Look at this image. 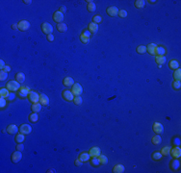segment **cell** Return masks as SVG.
<instances>
[{
	"mask_svg": "<svg viewBox=\"0 0 181 173\" xmlns=\"http://www.w3.org/2000/svg\"><path fill=\"white\" fill-rule=\"evenodd\" d=\"M7 89L13 92L19 91V89H20V83H18V81H10V82H8V84H7Z\"/></svg>",
	"mask_w": 181,
	"mask_h": 173,
	"instance_id": "1",
	"label": "cell"
},
{
	"mask_svg": "<svg viewBox=\"0 0 181 173\" xmlns=\"http://www.w3.org/2000/svg\"><path fill=\"white\" fill-rule=\"evenodd\" d=\"M41 30H42V32H43L44 34L50 35L53 32V27L51 24H49V23H47V22H44L41 24Z\"/></svg>",
	"mask_w": 181,
	"mask_h": 173,
	"instance_id": "2",
	"label": "cell"
},
{
	"mask_svg": "<svg viewBox=\"0 0 181 173\" xmlns=\"http://www.w3.org/2000/svg\"><path fill=\"white\" fill-rule=\"evenodd\" d=\"M71 92L73 94H75L76 96H78V95H80L83 92V88H82L79 83H75L73 85V86H72V89H71Z\"/></svg>",
	"mask_w": 181,
	"mask_h": 173,
	"instance_id": "3",
	"label": "cell"
},
{
	"mask_svg": "<svg viewBox=\"0 0 181 173\" xmlns=\"http://www.w3.org/2000/svg\"><path fill=\"white\" fill-rule=\"evenodd\" d=\"M30 92H31V91H30L29 86H21V88L19 89L18 95H19V97L25 98V97H27V96L29 95Z\"/></svg>",
	"mask_w": 181,
	"mask_h": 173,
	"instance_id": "4",
	"label": "cell"
},
{
	"mask_svg": "<svg viewBox=\"0 0 181 173\" xmlns=\"http://www.w3.org/2000/svg\"><path fill=\"white\" fill-rule=\"evenodd\" d=\"M19 131L23 135H28V134L32 132V127L29 124H22L19 128Z\"/></svg>",
	"mask_w": 181,
	"mask_h": 173,
	"instance_id": "5",
	"label": "cell"
},
{
	"mask_svg": "<svg viewBox=\"0 0 181 173\" xmlns=\"http://www.w3.org/2000/svg\"><path fill=\"white\" fill-rule=\"evenodd\" d=\"M28 96H29V100L33 104L40 102V95H39L36 92H30Z\"/></svg>",
	"mask_w": 181,
	"mask_h": 173,
	"instance_id": "6",
	"label": "cell"
},
{
	"mask_svg": "<svg viewBox=\"0 0 181 173\" xmlns=\"http://www.w3.org/2000/svg\"><path fill=\"white\" fill-rule=\"evenodd\" d=\"M18 29L20 30V31H26V30H28L30 27V23L29 21H27V20H20L19 22H18Z\"/></svg>",
	"mask_w": 181,
	"mask_h": 173,
	"instance_id": "7",
	"label": "cell"
},
{
	"mask_svg": "<svg viewBox=\"0 0 181 173\" xmlns=\"http://www.w3.org/2000/svg\"><path fill=\"white\" fill-rule=\"evenodd\" d=\"M22 159V154H21V151H16L14 152L12 155V161L14 163H17L18 161Z\"/></svg>",
	"mask_w": 181,
	"mask_h": 173,
	"instance_id": "8",
	"label": "cell"
},
{
	"mask_svg": "<svg viewBox=\"0 0 181 173\" xmlns=\"http://www.w3.org/2000/svg\"><path fill=\"white\" fill-rule=\"evenodd\" d=\"M63 97H64L67 101H73V99H74V94L71 92V91L66 90V91L63 92Z\"/></svg>",
	"mask_w": 181,
	"mask_h": 173,
	"instance_id": "9",
	"label": "cell"
},
{
	"mask_svg": "<svg viewBox=\"0 0 181 173\" xmlns=\"http://www.w3.org/2000/svg\"><path fill=\"white\" fill-rule=\"evenodd\" d=\"M53 19L58 23H62V21L64 20V14L61 13L60 11H57L54 13L53 15Z\"/></svg>",
	"mask_w": 181,
	"mask_h": 173,
	"instance_id": "10",
	"label": "cell"
},
{
	"mask_svg": "<svg viewBox=\"0 0 181 173\" xmlns=\"http://www.w3.org/2000/svg\"><path fill=\"white\" fill-rule=\"evenodd\" d=\"M170 153H171V155L173 158L175 159H177V158H180L181 156V149L179 146H175L174 148H172V149H170Z\"/></svg>",
	"mask_w": 181,
	"mask_h": 173,
	"instance_id": "11",
	"label": "cell"
},
{
	"mask_svg": "<svg viewBox=\"0 0 181 173\" xmlns=\"http://www.w3.org/2000/svg\"><path fill=\"white\" fill-rule=\"evenodd\" d=\"M153 131L156 133V134H161V133H163L164 131V127L163 125L161 124V123H159V122H155L154 124H153Z\"/></svg>",
	"mask_w": 181,
	"mask_h": 173,
	"instance_id": "12",
	"label": "cell"
},
{
	"mask_svg": "<svg viewBox=\"0 0 181 173\" xmlns=\"http://www.w3.org/2000/svg\"><path fill=\"white\" fill-rule=\"evenodd\" d=\"M107 13H108V15L111 16V17H116L117 14H118V9H117V7L112 6V7H109V8L107 9Z\"/></svg>",
	"mask_w": 181,
	"mask_h": 173,
	"instance_id": "13",
	"label": "cell"
},
{
	"mask_svg": "<svg viewBox=\"0 0 181 173\" xmlns=\"http://www.w3.org/2000/svg\"><path fill=\"white\" fill-rule=\"evenodd\" d=\"M90 155L92 158H94V157H99L100 156V148L98 147H93L92 149L90 150Z\"/></svg>",
	"mask_w": 181,
	"mask_h": 173,
	"instance_id": "14",
	"label": "cell"
},
{
	"mask_svg": "<svg viewBox=\"0 0 181 173\" xmlns=\"http://www.w3.org/2000/svg\"><path fill=\"white\" fill-rule=\"evenodd\" d=\"M157 48V45L155 43H149L146 46V51H148V53L150 55H155V50Z\"/></svg>",
	"mask_w": 181,
	"mask_h": 173,
	"instance_id": "15",
	"label": "cell"
},
{
	"mask_svg": "<svg viewBox=\"0 0 181 173\" xmlns=\"http://www.w3.org/2000/svg\"><path fill=\"white\" fill-rule=\"evenodd\" d=\"M40 103L43 106H47L49 104V98L46 94H41L40 95Z\"/></svg>",
	"mask_w": 181,
	"mask_h": 173,
	"instance_id": "16",
	"label": "cell"
},
{
	"mask_svg": "<svg viewBox=\"0 0 181 173\" xmlns=\"http://www.w3.org/2000/svg\"><path fill=\"white\" fill-rule=\"evenodd\" d=\"M7 132L9 133V134H16V133L18 132V127L17 125H15V124H11V125H9V126L7 127Z\"/></svg>",
	"mask_w": 181,
	"mask_h": 173,
	"instance_id": "17",
	"label": "cell"
},
{
	"mask_svg": "<svg viewBox=\"0 0 181 173\" xmlns=\"http://www.w3.org/2000/svg\"><path fill=\"white\" fill-rule=\"evenodd\" d=\"M179 167H180V161L174 158V160L170 162V168L172 170H177Z\"/></svg>",
	"mask_w": 181,
	"mask_h": 173,
	"instance_id": "18",
	"label": "cell"
},
{
	"mask_svg": "<svg viewBox=\"0 0 181 173\" xmlns=\"http://www.w3.org/2000/svg\"><path fill=\"white\" fill-rule=\"evenodd\" d=\"M113 172L114 173H123L124 172V166L123 164H117L113 168Z\"/></svg>",
	"mask_w": 181,
	"mask_h": 173,
	"instance_id": "19",
	"label": "cell"
},
{
	"mask_svg": "<svg viewBox=\"0 0 181 173\" xmlns=\"http://www.w3.org/2000/svg\"><path fill=\"white\" fill-rule=\"evenodd\" d=\"M89 30H90L91 33H95V32H97V30H98V24H96V23H94V22L90 23V24H89Z\"/></svg>",
	"mask_w": 181,
	"mask_h": 173,
	"instance_id": "20",
	"label": "cell"
},
{
	"mask_svg": "<svg viewBox=\"0 0 181 173\" xmlns=\"http://www.w3.org/2000/svg\"><path fill=\"white\" fill-rule=\"evenodd\" d=\"M166 54V49L162 46H157L156 50H155V55L157 56H164Z\"/></svg>",
	"mask_w": 181,
	"mask_h": 173,
	"instance_id": "21",
	"label": "cell"
},
{
	"mask_svg": "<svg viewBox=\"0 0 181 173\" xmlns=\"http://www.w3.org/2000/svg\"><path fill=\"white\" fill-rule=\"evenodd\" d=\"M16 79H17L18 83L21 84V83H23L24 81H25V74H24L23 72H18L16 75Z\"/></svg>",
	"mask_w": 181,
	"mask_h": 173,
	"instance_id": "22",
	"label": "cell"
},
{
	"mask_svg": "<svg viewBox=\"0 0 181 173\" xmlns=\"http://www.w3.org/2000/svg\"><path fill=\"white\" fill-rule=\"evenodd\" d=\"M90 158H91V155H90V153H87V152H84V153L80 154V156H79V159H80L83 162H84V161H88L90 160Z\"/></svg>",
	"mask_w": 181,
	"mask_h": 173,
	"instance_id": "23",
	"label": "cell"
},
{
	"mask_svg": "<svg viewBox=\"0 0 181 173\" xmlns=\"http://www.w3.org/2000/svg\"><path fill=\"white\" fill-rule=\"evenodd\" d=\"M64 85L67 86H70L74 85V81L71 77H66L64 79Z\"/></svg>",
	"mask_w": 181,
	"mask_h": 173,
	"instance_id": "24",
	"label": "cell"
},
{
	"mask_svg": "<svg viewBox=\"0 0 181 173\" xmlns=\"http://www.w3.org/2000/svg\"><path fill=\"white\" fill-rule=\"evenodd\" d=\"M10 95V92H9V90L8 89H5V88H2L0 90V96L3 98H8V96Z\"/></svg>",
	"mask_w": 181,
	"mask_h": 173,
	"instance_id": "25",
	"label": "cell"
},
{
	"mask_svg": "<svg viewBox=\"0 0 181 173\" xmlns=\"http://www.w3.org/2000/svg\"><path fill=\"white\" fill-rule=\"evenodd\" d=\"M169 67L171 69H173V70L179 68V63L177 61H175V60H171L169 62Z\"/></svg>",
	"mask_w": 181,
	"mask_h": 173,
	"instance_id": "26",
	"label": "cell"
},
{
	"mask_svg": "<svg viewBox=\"0 0 181 173\" xmlns=\"http://www.w3.org/2000/svg\"><path fill=\"white\" fill-rule=\"evenodd\" d=\"M32 110H33V112L34 113H39V112H41V103H34L32 105Z\"/></svg>",
	"mask_w": 181,
	"mask_h": 173,
	"instance_id": "27",
	"label": "cell"
},
{
	"mask_svg": "<svg viewBox=\"0 0 181 173\" xmlns=\"http://www.w3.org/2000/svg\"><path fill=\"white\" fill-rule=\"evenodd\" d=\"M57 29H58V31L64 33V32H66V31L68 30V26H67V24H65V23H58Z\"/></svg>",
	"mask_w": 181,
	"mask_h": 173,
	"instance_id": "28",
	"label": "cell"
},
{
	"mask_svg": "<svg viewBox=\"0 0 181 173\" xmlns=\"http://www.w3.org/2000/svg\"><path fill=\"white\" fill-rule=\"evenodd\" d=\"M152 143L153 144H160L161 142H162V138H161V137L159 136V135H156V136H154L153 138H152L151 139Z\"/></svg>",
	"mask_w": 181,
	"mask_h": 173,
	"instance_id": "29",
	"label": "cell"
},
{
	"mask_svg": "<svg viewBox=\"0 0 181 173\" xmlns=\"http://www.w3.org/2000/svg\"><path fill=\"white\" fill-rule=\"evenodd\" d=\"M155 60H156V63L161 64V65H162L163 63H166V61H167V59H166L165 56H156Z\"/></svg>",
	"mask_w": 181,
	"mask_h": 173,
	"instance_id": "30",
	"label": "cell"
},
{
	"mask_svg": "<svg viewBox=\"0 0 181 173\" xmlns=\"http://www.w3.org/2000/svg\"><path fill=\"white\" fill-rule=\"evenodd\" d=\"M146 5V2L144 1V0H136L135 1V7L136 8H139V9H142V8H144Z\"/></svg>",
	"mask_w": 181,
	"mask_h": 173,
	"instance_id": "31",
	"label": "cell"
},
{
	"mask_svg": "<svg viewBox=\"0 0 181 173\" xmlns=\"http://www.w3.org/2000/svg\"><path fill=\"white\" fill-rule=\"evenodd\" d=\"M88 2V11L89 12H94L95 11V4L94 3V1H87Z\"/></svg>",
	"mask_w": 181,
	"mask_h": 173,
	"instance_id": "32",
	"label": "cell"
},
{
	"mask_svg": "<svg viewBox=\"0 0 181 173\" xmlns=\"http://www.w3.org/2000/svg\"><path fill=\"white\" fill-rule=\"evenodd\" d=\"M173 78H174L175 80L177 81H180L181 79V70L179 68L175 69L174 72H173Z\"/></svg>",
	"mask_w": 181,
	"mask_h": 173,
	"instance_id": "33",
	"label": "cell"
},
{
	"mask_svg": "<svg viewBox=\"0 0 181 173\" xmlns=\"http://www.w3.org/2000/svg\"><path fill=\"white\" fill-rule=\"evenodd\" d=\"M24 139H25V137H24L23 134H18L17 135V137H16V140H17V142L18 143H22L24 141Z\"/></svg>",
	"mask_w": 181,
	"mask_h": 173,
	"instance_id": "34",
	"label": "cell"
},
{
	"mask_svg": "<svg viewBox=\"0 0 181 173\" xmlns=\"http://www.w3.org/2000/svg\"><path fill=\"white\" fill-rule=\"evenodd\" d=\"M162 153L161 152H155V153H153V155H152V159L153 160H155V161H159V160H161L162 159Z\"/></svg>",
	"mask_w": 181,
	"mask_h": 173,
	"instance_id": "35",
	"label": "cell"
},
{
	"mask_svg": "<svg viewBox=\"0 0 181 173\" xmlns=\"http://www.w3.org/2000/svg\"><path fill=\"white\" fill-rule=\"evenodd\" d=\"M29 119L32 122H37V121L39 120V115H38V113H34V114H32V115H29Z\"/></svg>",
	"mask_w": 181,
	"mask_h": 173,
	"instance_id": "36",
	"label": "cell"
},
{
	"mask_svg": "<svg viewBox=\"0 0 181 173\" xmlns=\"http://www.w3.org/2000/svg\"><path fill=\"white\" fill-rule=\"evenodd\" d=\"M161 153H162V155H169V153H170V147H169V146H165V147H163L162 148V150H161Z\"/></svg>",
	"mask_w": 181,
	"mask_h": 173,
	"instance_id": "37",
	"label": "cell"
},
{
	"mask_svg": "<svg viewBox=\"0 0 181 173\" xmlns=\"http://www.w3.org/2000/svg\"><path fill=\"white\" fill-rule=\"evenodd\" d=\"M98 159H99L100 163H101V164H106V163L108 162V159H107V157L104 155H101V154H100V156L98 157Z\"/></svg>",
	"mask_w": 181,
	"mask_h": 173,
	"instance_id": "38",
	"label": "cell"
},
{
	"mask_svg": "<svg viewBox=\"0 0 181 173\" xmlns=\"http://www.w3.org/2000/svg\"><path fill=\"white\" fill-rule=\"evenodd\" d=\"M137 52L140 53V54H144L146 52V46L145 45H140L137 47Z\"/></svg>",
	"mask_w": 181,
	"mask_h": 173,
	"instance_id": "39",
	"label": "cell"
},
{
	"mask_svg": "<svg viewBox=\"0 0 181 173\" xmlns=\"http://www.w3.org/2000/svg\"><path fill=\"white\" fill-rule=\"evenodd\" d=\"M7 78H8V72L4 71V70H1V72H0V80L4 81L6 80Z\"/></svg>",
	"mask_w": 181,
	"mask_h": 173,
	"instance_id": "40",
	"label": "cell"
},
{
	"mask_svg": "<svg viewBox=\"0 0 181 173\" xmlns=\"http://www.w3.org/2000/svg\"><path fill=\"white\" fill-rule=\"evenodd\" d=\"M172 88H173L174 90H179V89L181 88L180 81H177V80L173 81V83H172Z\"/></svg>",
	"mask_w": 181,
	"mask_h": 173,
	"instance_id": "41",
	"label": "cell"
},
{
	"mask_svg": "<svg viewBox=\"0 0 181 173\" xmlns=\"http://www.w3.org/2000/svg\"><path fill=\"white\" fill-rule=\"evenodd\" d=\"M92 164L94 165V166H98V164H100V161L99 159H98V157H94L93 158V160H92Z\"/></svg>",
	"mask_w": 181,
	"mask_h": 173,
	"instance_id": "42",
	"label": "cell"
},
{
	"mask_svg": "<svg viewBox=\"0 0 181 173\" xmlns=\"http://www.w3.org/2000/svg\"><path fill=\"white\" fill-rule=\"evenodd\" d=\"M118 16L120 17H123V18H124V17H127V12L125 11V10H119L118 11V14H117Z\"/></svg>",
	"mask_w": 181,
	"mask_h": 173,
	"instance_id": "43",
	"label": "cell"
},
{
	"mask_svg": "<svg viewBox=\"0 0 181 173\" xmlns=\"http://www.w3.org/2000/svg\"><path fill=\"white\" fill-rule=\"evenodd\" d=\"M73 102L75 105H80L82 103V98L80 97V95H78V96H76L74 99H73Z\"/></svg>",
	"mask_w": 181,
	"mask_h": 173,
	"instance_id": "44",
	"label": "cell"
},
{
	"mask_svg": "<svg viewBox=\"0 0 181 173\" xmlns=\"http://www.w3.org/2000/svg\"><path fill=\"white\" fill-rule=\"evenodd\" d=\"M80 40L83 43H88L89 42V40H90V38L89 37H86V36H84V35H81V37H80Z\"/></svg>",
	"mask_w": 181,
	"mask_h": 173,
	"instance_id": "45",
	"label": "cell"
},
{
	"mask_svg": "<svg viewBox=\"0 0 181 173\" xmlns=\"http://www.w3.org/2000/svg\"><path fill=\"white\" fill-rule=\"evenodd\" d=\"M93 19H94V22L96 23V24H98V23H100L101 21H102V17H100V16H98V15H97V16H95V17H94Z\"/></svg>",
	"mask_w": 181,
	"mask_h": 173,
	"instance_id": "46",
	"label": "cell"
},
{
	"mask_svg": "<svg viewBox=\"0 0 181 173\" xmlns=\"http://www.w3.org/2000/svg\"><path fill=\"white\" fill-rule=\"evenodd\" d=\"M6 103H7L6 98H3V97L0 98V107H1V108H4V107L6 106Z\"/></svg>",
	"mask_w": 181,
	"mask_h": 173,
	"instance_id": "47",
	"label": "cell"
},
{
	"mask_svg": "<svg viewBox=\"0 0 181 173\" xmlns=\"http://www.w3.org/2000/svg\"><path fill=\"white\" fill-rule=\"evenodd\" d=\"M17 149H18V151H23V149H24L23 144H22V143H18V146H17Z\"/></svg>",
	"mask_w": 181,
	"mask_h": 173,
	"instance_id": "48",
	"label": "cell"
},
{
	"mask_svg": "<svg viewBox=\"0 0 181 173\" xmlns=\"http://www.w3.org/2000/svg\"><path fill=\"white\" fill-rule=\"evenodd\" d=\"M173 144L176 145V146H179V145H180V139H179L178 138H174V140H173Z\"/></svg>",
	"mask_w": 181,
	"mask_h": 173,
	"instance_id": "49",
	"label": "cell"
},
{
	"mask_svg": "<svg viewBox=\"0 0 181 173\" xmlns=\"http://www.w3.org/2000/svg\"><path fill=\"white\" fill-rule=\"evenodd\" d=\"M47 40H49V41H53V40H54V36H53L52 34L47 35Z\"/></svg>",
	"mask_w": 181,
	"mask_h": 173,
	"instance_id": "50",
	"label": "cell"
},
{
	"mask_svg": "<svg viewBox=\"0 0 181 173\" xmlns=\"http://www.w3.org/2000/svg\"><path fill=\"white\" fill-rule=\"evenodd\" d=\"M82 163H83V161H82L80 159H78V160H76L75 161V165H77V166H80Z\"/></svg>",
	"mask_w": 181,
	"mask_h": 173,
	"instance_id": "51",
	"label": "cell"
},
{
	"mask_svg": "<svg viewBox=\"0 0 181 173\" xmlns=\"http://www.w3.org/2000/svg\"><path fill=\"white\" fill-rule=\"evenodd\" d=\"M15 97H16V95H15L14 93H10V95L8 96V98H7V99L11 101V100H13V99H15Z\"/></svg>",
	"mask_w": 181,
	"mask_h": 173,
	"instance_id": "52",
	"label": "cell"
},
{
	"mask_svg": "<svg viewBox=\"0 0 181 173\" xmlns=\"http://www.w3.org/2000/svg\"><path fill=\"white\" fill-rule=\"evenodd\" d=\"M3 70L6 71V72H9V71H11V66H10V65H5Z\"/></svg>",
	"mask_w": 181,
	"mask_h": 173,
	"instance_id": "53",
	"label": "cell"
},
{
	"mask_svg": "<svg viewBox=\"0 0 181 173\" xmlns=\"http://www.w3.org/2000/svg\"><path fill=\"white\" fill-rule=\"evenodd\" d=\"M4 66H5V63H4V61H3V60H1V61H0V67H1L2 70H3V68H4Z\"/></svg>",
	"mask_w": 181,
	"mask_h": 173,
	"instance_id": "54",
	"label": "cell"
},
{
	"mask_svg": "<svg viewBox=\"0 0 181 173\" xmlns=\"http://www.w3.org/2000/svg\"><path fill=\"white\" fill-rule=\"evenodd\" d=\"M82 35H84V36H86V37H89V38H90V36H91V32H90V31H85V32H84Z\"/></svg>",
	"mask_w": 181,
	"mask_h": 173,
	"instance_id": "55",
	"label": "cell"
},
{
	"mask_svg": "<svg viewBox=\"0 0 181 173\" xmlns=\"http://www.w3.org/2000/svg\"><path fill=\"white\" fill-rule=\"evenodd\" d=\"M59 10H60L61 13H64V12L66 11V7H65V6H62V7H60V9H59Z\"/></svg>",
	"mask_w": 181,
	"mask_h": 173,
	"instance_id": "56",
	"label": "cell"
},
{
	"mask_svg": "<svg viewBox=\"0 0 181 173\" xmlns=\"http://www.w3.org/2000/svg\"><path fill=\"white\" fill-rule=\"evenodd\" d=\"M12 29H14V30H17V29H18V24H13Z\"/></svg>",
	"mask_w": 181,
	"mask_h": 173,
	"instance_id": "57",
	"label": "cell"
},
{
	"mask_svg": "<svg viewBox=\"0 0 181 173\" xmlns=\"http://www.w3.org/2000/svg\"><path fill=\"white\" fill-rule=\"evenodd\" d=\"M23 2L25 3V4H29V5L32 3V1H31V0H24Z\"/></svg>",
	"mask_w": 181,
	"mask_h": 173,
	"instance_id": "58",
	"label": "cell"
}]
</instances>
